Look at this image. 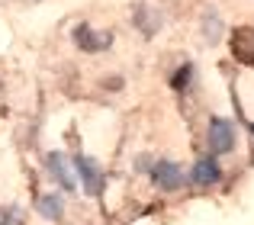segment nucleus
<instances>
[{
  "mask_svg": "<svg viewBox=\"0 0 254 225\" xmlns=\"http://www.w3.org/2000/svg\"><path fill=\"white\" fill-rule=\"evenodd\" d=\"M49 170L58 177V183H62L64 190H74V177L68 174V161H64L62 151H52V155H49Z\"/></svg>",
  "mask_w": 254,
  "mask_h": 225,
  "instance_id": "0eeeda50",
  "label": "nucleus"
},
{
  "mask_svg": "<svg viewBox=\"0 0 254 225\" xmlns=\"http://www.w3.org/2000/svg\"><path fill=\"white\" fill-rule=\"evenodd\" d=\"M151 177H155V183L161 190H177L180 180H184V174H180V168L174 161H161L155 164V170H151Z\"/></svg>",
  "mask_w": 254,
  "mask_h": 225,
  "instance_id": "39448f33",
  "label": "nucleus"
},
{
  "mask_svg": "<svg viewBox=\"0 0 254 225\" xmlns=\"http://www.w3.org/2000/svg\"><path fill=\"white\" fill-rule=\"evenodd\" d=\"M74 168H77V174H81L87 193H100V187H103V174H100L97 161H90V158L77 155V158H74Z\"/></svg>",
  "mask_w": 254,
  "mask_h": 225,
  "instance_id": "7ed1b4c3",
  "label": "nucleus"
},
{
  "mask_svg": "<svg viewBox=\"0 0 254 225\" xmlns=\"http://www.w3.org/2000/svg\"><path fill=\"white\" fill-rule=\"evenodd\" d=\"M219 177H222V170H219V164L212 161V158H203V161L193 168V183H196V187H212Z\"/></svg>",
  "mask_w": 254,
  "mask_h": 225,
  "instance_id": "423d86ee",
  "label": "nucleus"
},
{
  "mask_svg": "<svg viewBox=\"0 0 254 225\" xmlns=\"http://www.w3.org/2000/svg\"><path fill=\"white\" fill-rule=\"evenodd\" d=\"M190 74H193V68H190V64H184V68H180V71H177V74H174V81H171V87H174V90H184V87H187V84H190Z\"/></svg>",
  "mask_w": 254,
  "mask_h": 225,
  "instance_id": "9d476101",
  "label": "nucleus"
},
{
  "mask_svg": "<svg viewBox=\"0 0 254 225\" xmlns=\"http://www.w3.org/2000/svg\"><path fill=\"white\" fill-rule=\"evenodd\" d=\"M74 39H77V45H81L84 52H100V49H106V45L113 42V32H93V29H87V26H77Z\"/></svg>",
  "mask_w": 254,
  "mask_h": 225,
  "instance_id": "20e7f679",
  "label": "nucleus"
},
{
  "mask_svg": "<svg viewBox=\"0 0 254 225\" xmlns=\"http://www.w3.org/2000/svg\"><path fill=\"white\" fill-rule=\"evenodd\" d=\"M62 213H64L62 196L49 193V196H42V200H39V216H45V219H62Z\"/></svg>",
  "mask_w": 254,
  "mask_h": 225,
  "instance_id": "6e6552de",
  "label": "nucleus"
},
{
  "mask_svg": "<svg viewBox=\"0 0 254 225\" xmlns=\"http://www.w3.org/2000/svg\"><path fill=\"white\" fill-rule=\"evenodd\" d=\"M209 148L216 155H225V151L235 148V125L229 119H212L209 122Z\"/></svg>",
  "mask_w": 254,
  "mask_h": 225,
  "instance_id": "f257e3e1",
  "label": "nucleus"
},
{
  "mask_svg": "<svg viewBox=\"0 0 254 225\" xmlns=\"http://www.w3.org/2000/svg\"><path fill=\"white\" fill-rule=\"evenodd\" d=\"M219 29H222L219 16H216V13H209V16H206V42H209V45L219 39Z\"/></svg>",
  "mask_w": 254,
  "mask_h": 225,
  "instance_id": "1a4fd4ad",
  "label": "nucleus"
},
{
  "mask_svg": "<svg viewBox=\"0 0 254 225\" xmlns=\"http://www.w3.org/2000/svg\"><path fill=\"white\" fill-rule=\"evenodd\" d=\"M232 55L242 64H254V29L242 26V29L232 32Z\"/></svg>",
  "mask_w": 254,
  "mask_h": 225,
  "instance_id": "f03ea898",
  "label": "nucleus"
},
{
  "mask_svg": "<svg viewBox=\"0 0 254 225\" xmlns=\"http://www.w3.org/2000/svg\"><path fill=\"white\" fill-rule=\"evenodd\" d=\"M251 132H254V125H251Z\"/></svg>",
  "mask_w": 254,
  "mask_h": 225,
  "instance_id": "9b49d317",
  "label": "nucleus"
}]
</instances>
